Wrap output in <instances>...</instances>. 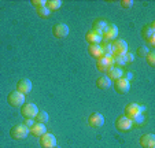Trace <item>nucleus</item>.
<instances>
[{
  "label": "nucleus",
  "instance_id": "nucleus-1",
  "mask_svg": "<svg viewBox=\"0 0 155 148\" xmlns=\"http://www.w3.org/2000/svg\"><path fill=\"white\" fill-rule=\"evenodd\" d=\"M146 111V107H143V106L137 104V103H129V104L125 106V110H124V117H126V118L129 119H133L136 118V117L141 115V114Z\"/></svg>",
  "mask_w": 155,
  "mask_h": 148
},
{
  "label": "nucleus",
  "instance_id": "nucleus-2",
  "mask_svg": "<svg viewBox=\"0 0 155 148\" xmlns=\"http://www.w3.org/2000/svg\"><path fill=\"white\" fill-rule=\"evenodd\" d=\"M38 113V107L35 103H24L21 107V115L25 119H35Z\"/></svg>",
  "mask_w": 155,
  "mask_h": 148
},
{
  "label": "nucleus",
  "instance_id": "nucleus-3",
  "mask_svg": "<svg viewBox=\"0 0 155 148\" xmlns=\"http://www.w3.org/2000/svg\"><path fill=\"white\" fill-rule=\"evenodd\" d=\"M29 134V128L24 125V123H17L10 129V136L14 140H22Z\"/></svg>",
  "mask_w": 155,
  "mask_h": 148
},
{
  "label": "nucleus",
  "instance_id": "nucleus-4",
  "mask_svg": "<svg viewBox=\"0 0 155 148\" xmlns=\"http://www.w3.org/2000/svg\"><path fill=\"white\" fill-rule=\"evenodd\" d=\"M118 36V28L117 25L114 23H108L107 28L102 32V37H103V41H108V43H111L117 38Z\"/></svg>",
  "mask_w": 155,
  "mask_h": 148
},
{
  "label": "nucleus",
  "instance_id": "nucleus-5",
  "mask_svg": "<svg viewBox=\"0 0 155 148\" xmlns=\"http://www.w3.org/2000/svg\"><path fill=\"white\" fill-rule=\"evenodd\" d=\"M7 102L12 107H22V104L25 103V95L17 92V90H12L7 96Z\"/></svg>",
  "mask_w": 155,
  "mask_h": 148
},
{
  "label": "nucleus",
  "instance_id": "nucleus-6",
  "mask_svg": "<svg viewBox=\"0 0 155 148\" xmlns=\"http://www.w3.org/2000/svg\"><path fill=\"white\" fill-rule=\"evenodd\" d=\"M113 85H114L115 92H117V93H121V95H125V93H128L129 89H130V81L125 80L124 77H121V78L115 80Z\"/></svg>",
  "mask_w": 155,
  "mask_h": 148
},
{
  "label": "nucleus",
  "instance_id": "nucleus-7",
  "mask_svg": "<svg viewBox=\"0 0 155 148\" xmlns=\"http://www.w3.org/2000/svg\"><path fill=\"white\" fill-rule=\"evenodd\" d=\"M132 126H133V122H132V119L126 118V117H124V115L118 117L117 121H115V128H117L120 132H128V130H130Z\"/></svg>",
  "mask_w": 155,
  "mask_h": 148
},
{
  "label": "nucleus",
  "instance_id": "nucleus-8",
  "mask_svg": "<svg viewBox=\"0 0 155 148\" xmlns=\"http://www.w3.org/2000/svg\"><path fill=\"white\" fill-rule=\"evenodd\" d=\"M69 32H70V29L66 23H56L52 26V35L56 38H64L69 35Z\"/></svg>",
  "mask_w": 155,
  "mask_h": 148
},
{
  "label": "nucleus",
  "instance_id": "nucleus-9",
  "mask_svg": "<svg viewBox=\"0 0 155 148\" xmlns=\"http://www.w3.org/2000/svg\"><path fill=\"white\" fill-rule=\"evenodd\" d=\"M111 66H114V59H113V56L103 55L102 58H99L96 61V67L100 71H106L108 67H111Z\"/></svg>",
  "mask_w": 155,
  "mask_h": 148
},
{
  "label": "nucleus",
  "instance_id": "nucleus-10",
  "mask_svg": "<svg viewBox=\"0 0 155 148\" xmlns=\"http://www.w3.org/2000/svg\"><path fill=\"white\" fill-rule=\"evenodd\" d=\"M111 45L113 49H114V55H125L128 52V44L124 40L115 38L114 41H111Z\"/></svg>",
  "mask_w": 155,
  "mask_h": 148
},
{
  "label": "nucleus",
  "instance_id": "nucleus-11",
  "mask_svg": "<svg viewBox=\"0 0 155 148\" xmlns=\"http://www.w3.org/2000/svg\"><path fill=\"white\" fill-rule=\"evenodd\" d=\"M88 123L92 128H102L104 125V117L100 113H92L88 118Z\"/></svg>",
  "mask_w": 155,
  "mask_h": 148
},
{
  "label": "nucleus",
  "instance_id": "nucleus-12",
  "mask_svg": "<svg viewBox=\"0 0 155 148\" xmlns=\"http://www.w3.org/2000/svg\"><path fill=\"white\" fill-rule=\"evenodd\" d=\"M40 145L43 148H54L56 145V137L51 133H44L40 136Z\"/></svg>",
  "mask_w": 155,
  "mask_h": 148
},
{
  "label": "nucleus",
  "instance_id": "nucleus-13",
  "mask_svg": "<svg viewBox=\"0 0 155 148\" xmlns=\"http://www.w3.org/2000/svg\"><path fill=\"white\" fill-rule=\"evenodd\" d=\"M85 40L89 43V45H92V44H100L103 41V37L100 32L91 29V30H88L87 35H85Z\"/></svg>",
  "mask_w": 155,
  "mask_h": 148
},
{
  "label": "nucleus",
  "instance_id": "nucleus-14",
  "mask_svg": "<svg viewBox=\"0 0 155 148\" xmlns=\"http://www.w3.org/2000/svg\"><path fill=\"white\" fill-rule=\"evenodd\" d=\"M32 90V81L28 78H21L17 82V92L22 93V95H26Z\"/></svg>",
  "mask_w": 155,
  "mask_h": 148
},
{
  "label": "nucleus",
  "instance_id": "nucleus-15",
  "mask_svg": "<svg viewBox=\"0 0 155 148\" xmlns=\"http://www.w3.org/2000/svg\"><path fill=\"white\" fill-rule=\"evenodd\" d=\"M106 77H108V78L111 80V81H115V80L121 78V77L124 76V71L121 67H117V66H111L108 67L107 70H106Z\"/></svg>",
  "mask_w": 155,
  "mask_h": 148
},
{
  "label": "nucleus",
  "instance_id": "nucleus-16",
  "mask_svg": "<svg viewBox=\"0 0 155 148\" xmlns=\"http://www.w3.org/2000/svg\"><path fill=\"white\" fill-rule=\"evenodd\" d=\"M140 145L143 148H151L155 145V134L152 133H146L143 136H140V140H139Z\"/></svg>",
  "mask_w": 155,
  "mask_h": 148
},
{
  "label": "nucleus",
  "instance_id": "nucleus-17",
  "mask_svg": "<svg viewBox=\"0 0 155 148\" xmlns=\"http://www.w3.org/2000/svg\"><path fill=\"white\" fill-rule=\"evenodd\" d=\"M141 36L146 41L151 37H155V23L152 22L150 25H144L143 29H141Z\"/></svg>",
  "mask_w": 155,
  "mask_h": 148
},
{
  "label": "nucleus",
  "instance_id": "nucleus-18",
  "mask_svg": "<svg viewBox=\"0 0 155 148\" xmlns=\"http://www.w3.org/2000/svg\"><path fill=\"white\" fill-rule=\"evenodd\" d=\"M29 133H32L33 136H36V137H40V136H43L44 133H47V129H45L44 123H37V122H35V125L29 129Z\"/></svg>",
  "mask_w": 155,
  "mask_h": 148
},
{
  "label": "nucleus",
  "instance_id": "nucleus-19",
  "mask_svg": "<svg viewBox=\"0 0 155 148\" xmlns=\"http://www.w3.org/2000/svg\"><path fill=\"white\" fill-rule=\"evenodd\" d=\"M88 52H89V55L92 58H96V59L103 56V49L100 47V44H92V45H89L88 47Z\"/></svg>",
  "mask_w": 155,
  "mask_h": 148
},
{
  "label": "nucleus",
  "instance_id": "nucleus-20",
  "mask_svg": "<svg viewBox=\"0 0 155 148\" xmlns=\"http://www.w3.org/2000/svg\"><path fill=\"white\" fill-rule=\"evenodd\" d=\"M96 87L102 90L108 89V88L111 87V80L108 78V77H106V76H100L99 78L96 80Z\"/></svg>",
  "mask_w": 155,
  "mask_h": 148
},
{
  "label": "nucleus",
  "instance_id": "nucleus-21",
  "mask_svg": "<svg viewBox=\"0 0 155 148\" xmlns=\"http://www.w3.org/2000/svg\"><path fill=\"white\" fill-rule=\"evenodd\" d=\"M107 21L106 19H100V18H97V19H95L94 21V25H92V29L94 30H96V32H100L102 33L103 30L107 28Z\"/></svg>",
  "mask_w": 155,
  "mask_h": 148
},
{
  "label": "nucleus",
  "instance_id": "nucleus-22",
  "mask_svg": "<svg viewBox=\"0 0 155 148\" xmlns=\"http://www.w3.org/2000/svg\"><path fill=\"white\" fill-rule=\"evenodd\" d=\"M100 47H102V49H103V55H107V56L114 55V49H113L111 43H108V41H102V43H100Z\"/></svg>",
  "mask_w": 155,
  "mask_h": 148
},
{
  "label": "nucleus",
  "instance_id": "nucleus-23",
  "mask_svg": "<svg viewBox=\"0 0 155 148\" xmlns=\"http://www.w3.org/2000/svg\"><path fill=\"white\" fill-rule=\"evenodd\" d=\"M62 6L61 0H47L45 2V7H47L50 11H55V10H59Z\"/></svg>",
  "mask_w": 155,
  "mask_h": 148
},
{
  "label": "nucleus",
  "instance_id": "nucleus-24",
  "mask_svg": "<svg viewBox=\"0 0 155 148\" xmlns=\"http://www.w3.org/2000/svg\"><path fill=\"white\" fill-rule=\"evenodd\" d=\"M48 119H50V117H48V114L45 113V111H38L36 118H35V121L37 122V123H44V125H45L48 122Z\"/></svg>",
  "mask_w": 155,
  "mask_h": 148
},
{
  "label": "nucleus",
  "instance_id": "nucleus-25",
  "mask_svg": "<svg viewBox=\"0 0 155 148\" xmlns=\"http://www.w3.org/2000/svg\"><path fill=\"white\" fill-rule=\"evenodd\" d=\"M113 59H114V66H117V67H121V69H122V66L126 64L125 56L124 55H113Z\"/></svg>",
  "mask_w": 155,
  "mask_h": 148
},
{
  "label": "nucleus",
  "instance_id": "nucleus-26",
  "mask_svg": "<svg viewBox=\"0 0 155 148\" xmlns=\"http://www.w3.org/2000/svg\"><path fill=\"white\" fill-rule=\"evenodd\" d=\"M36 12H37V15L40 18H48L50 17V14H51V11L45 6L40 7V8H36Z\"/></svg>",
  "mask_w": 155,
  "mask_h": 148
},
{
  "label": "nucleus",
  "instance_id": "nucleus-27",
  "mask_svg": "<svg viewBox=\"0 0 155 148\" xmlns=\"http://www.w3.org/2000/svg\"><path fill=\"white\" fill-rule=\"evenodd\" d=\"M146 61L151 67H155V54L152 52V51H150L148 55L146 56Z\"/></svg>",
  "mask_w": 155,
  "mask_h": 148
},
{
  "label": "nucleus",
  "instance_id": "nucleus-28",
  "mask_svg": "<svg viewBox=\"0 0 155 148\" xmlns=\"http://www.w3.org/2000/svg\"><path fill=\"white\" fill-rule=\"evenodd\" d=\"M148 52H150V49L147 47H139L137 48V56H140V58H146L148 55Z\"/></svg>",
  "mask_w": 155,
  "mask_h": 148
},
{
  "label": "nucleus",
  "instance_id": "nucleus-29",
  "mask_svg": "<svg viewBox=\"0 0 155 148\" xmlns=\"http://www.w3.org/2000/svg\"><path fill=\"white\" fill-rule=\"evenodd\" d=\"M30 3H32V6H35L36 8H40V7L45 6V0H32Z\"/></svg>",
  "mask_w": 155,
  "mask_h": 148
},
{
  "label": "nucleus",
  "instance_id": "nucleus-30",
  "mask_svg": "<svg viewBox=\"0 0 155 148\" xmlns=\"http://www.w3.org/2000/svg\"><path fill=\"white\" fill-rule=\"evenodd\" d=\"M121 6H122L124 8H130V7L133 6V2H132V0H121Z\"/></svg>",
  "mask_w": 155,
  "mask_h": 148
},
{
  "label": "nucleus",
  "instance_id": "nucleus-31",
  "mask_svg": "<svg viewBox=\"0 0 155 148\" xmlns=\"http://www.w3.org/2000/svg\"><path fill=\"white\" fill-rule=\"evenodd\" d=\"M124 56H125L126 64H128V63H132V62H133V59H135V56H133V54H130V52H126Z\"/></svg>",
  "mask_w": 155,
  "mask_h": 148
},
{
  "label": "nucleus",
  "instance_id": "nucleus-32",
  "mask_svg": "<svg viewBox=\"0 0 155 148\" xmlns=\"http://www.w3.org/2000/svg\"><path fill=\"white\" fill-rule=\"evenodd\" d=\"M132 122H133V125H135V123H143V122H144V115H143V114H141V115L136 117V118L133 119V121H132Z\"/></svg>",
  "mask_w": 155,
  "mask_h": 148
},
{
  "label": "nucleus",
  "instance_id": "nucleus-33",
  "mask_svg": "<svg viewBox=\"0 0 155 148\" xmlns=\"http://www.w3.org/2000/svg\"><path fill=\"white\" fill-rule=\"evenodd\" d=\"M24 125L26 126V128L30 129L33 125H35V119H25V121H24Z\"/></svg>",
  "mask_w": 155,
  "mask_h": 148
},
{
  "label": "nucleus",
  "instance_id": "nucleus-34",
  "mask_svg": "<svg viewBox=\"0 0 155 148\" xmlns=\"http://www.w3.org/2000/svg\"><path fill=\"white\" fill-rule=\"evenodd\" d=\"M124 78H125V80H128V81H130V78H132V77H133V76H132V73H124Z\"/></svg>",
  "mask_w": 155,
  "mask_h": 148
},
{
  "label": "nucleus",
  "instance_id": "nucleus-35",
  "mask_svg": "<svg viewBox=\"0 0 155 148\" xmlns=\"http://www.w3.org/2000/svg\"><path fill=\"white\" fill-rule=\"evenodd\" d=\"M147 43H148L150 45H154V44H155V37H151V38H148V40H147Z\"/></svg>",
  "mask_w": 155,
  "mask_h": 148
},
{
  "label": "nucleus",
  "instance_id": "nucleus-36",
  "mask_svg": "<svg viewBox=\"0 0 155 148\" xmlns=\"http://www.w3.org/2000/svg\"><path fill=\"white\" fill-rule=\"evenodd\" d=\"M54 148H59V147H58V145H55V147H54Z\"/></svg>",
  "mask_w": 155,
  "mask_h": 148
}]
</instances>
